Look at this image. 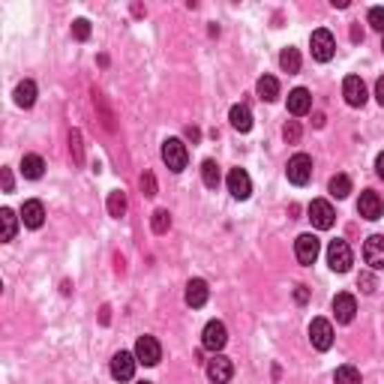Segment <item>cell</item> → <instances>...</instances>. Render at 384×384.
<instances>
[{
	"instance_id": "1",
	"label": "cell",
	"mask_w": 384,
	"mask_h": 384,
	"mask_svg": "<svg viewBox=\"0 0 384 384\" xmlns=\"http://www.w3.org/2000/svg\"><path fill=\"white\" fill-rule=\"evenodd\" d=\"M327 265L330 270H336V273H348L354 265V252L352 247H348V240H330V247H327Z\"/></svg>"
},
{
	"instance_id": "2",
	"label": "cell",
	"mask_w": 384,
	"mask_h": 384,
	"mask_svg": "<svg viewBox=\"0 0 384 384\" xmlns=\"http://www.w3.org/2000/svg\"><path fill=\"white\" fill-rule=\"evenodd\" d=\"M162 162L169 165L171 171H183L189 162V151L180 138H165L162 142Z\"/></svg>"
},
{
	"instance_id": "3",
	"label": "cell",
	"mask_w": 384,
	"mask_h": 384,
	"mask_svg": "<svg viewBox=\"0 0 384 384\" xmlns=\"http://www.w3.org/2000/svg\"><path fill=\"white\" fill-rule=\"evenodd\" d=\"M285 174H288V180H291L294 186H307V183L312 180V156L294 153L291 160H288V165H285Z\"/></svg>"
},
{
	"instance_id": "4",
	"label": "cell",
	"mask_w": 384,
	"mask_h": 384,
	"mask_svg": "<svg viewBox=\"0 0 384 384\" xmlns=\"http://www.w3.org/2000/svg\"><path fill=\"white\" fill-rule=\"evenodd\" d=\"M309 48H312V57H316L318 64H327V60L334 57V51H336L334 33L325 30V28H318L316 33H312V39H309Z\"/></svg>"
},
{
	"instance_id": "5",
	"label": "cell",
	"mask_w": 384,
	"mask_h": 384,
	"mask_svg": "<svg viewBox=\"0 0 384 384\" xmlns=\"http://www.w3.org/2000/svg\"><path fill=\"white\" fill-rule=\"evenodd\" d=\"M307 213H309V222L316 225L318 231L334 229V222H336L334 207H330V202H325V198H316V202H312V204L307 207Z\"/></svg>"
},
{
	"instance_id": "6",
	"label": "cell",
	"mask_w": 384,
	"mask_h": 384,
	"mask_svg": "<svg viewBox=\"0 0 384 384\" xmlns=\"http://www.w3.org/2000/svg\"><path fill=\"white\" fill-rule=\"evenodd\" d=\"M225 343H229V330H225L222 321H207L204 325V334H202V345L207 348V352L220 354Z\"/></svg>"
},
{
	"instance_id": "7",
	"label": "cell",
	"mask_w": 384,
	"mask_h": 384,
	"mask_svg": "<svg viewBox=\"0 0 384 384\" xmlns=\"http://www.w3.org/2000/svg\"><path fill=\"white\" fill-rule=\"evenodd\" d=\"M135 357H138V363H144V366H156L162 361V345H160V339L156 336H138V343H135Z\"/></svg>"
},
{
	"instance_id": "8",
	"label": "cell",
	"mask_w": 384,
	"mask_h": 384,
	"mask_svg": "<svg viewBox=\"0 0 384 384\" xmlns=\"http://www.w3.org/2000/svg\"><path fill=\"white\" fill-rule=\"evenodd\" d=\"M318 252H321V243H318L316 234H300V238L294 240V256H298V261H300L303 267L316 265Z\"/></svg>"
},
{
	"instance_id": "9",
	"label": "cell",
	"mask_w": 384,
	"mask_h": 384,
	"mask_svg": "<svg viewBox=\"0 0 384 384\" xmlns=\"http://www.w3.org/2000/svg\"><path fill=\"white\" fill-rule=\"evenodd\" d=\"M309 343H312V348H318V352H327V348L334 345V325H330L327 318H312Z\"/></svg>"
},
{
	"instance_id": "10",
	"label": "cell",
	"mask_w": 384,
	"mask_h": 384,
	"mask_svg": "<svg viewBox=\"0 0 384 384\" xmlns=\"http://www.w3.org/2000/svg\"><path fill=\"white\" fill-rule=\"evenodd\" d=\"M357 213L363 216V220H381L384 216V202H381V195L378 192H372V189H363L361 192V202H357Z\"/></svg>"
},
{
	"instance_id": "11",
	"label": "cell",
	"mask_w": 384,
	"mask_h": 384,
	"mask_svg": "<svg viewBox=\"0 0 384 384\" xmlns=\"http://www.w3.org/2000/svg\"><path fill=\"white\" fill-rule=\"evenodd\" d=\"M231 375H234V363L225 354H213L211 361H207V378L213 384H229Z\"/></svg>"
},
{
	"instance_id": "12",
	"label": "cell",
	"mask_w": 384,
	"mask_h": 384,
	"mask_svg": "<svg viewBox=\"0 0 384 384\" xmlns=\"http://www.w3.org/2000/svg\"><path fill=\"white\" fill-rule=\"evenodd\" d=\"M225 183H229V192L238 198V202H247V198L252 195V180H249V174L243 169H231L229 177H225Z\"/></svg>"
},
{
	"instance_id": "13",
	"label": "cell",
	"mask_w": 384,
	"mask_h": 384,
	"mask_svg": "<svg viewBox=\"0 0 384 384\" xmlns=\"http://www.w3.org/2000/svg\"><path fill=\"white\" fill-rule=\"evenodd\" d=\"M363 261L372 270H384V234H372L363 243Z\"/></svg>"
},
{
	"instance_id": "14",
	"label": "cell",
	"mask_w": 384,
	"mask_h": 384,
	"mask_svg": "<svg viewBox=\"0 0 384 384\" xmlns=\"http://www.w3.org/2000/svg\"><path fill=\"white\" fill-rule=\"evenodd\" d=\"M135 363L138 357L129 354V352H117L115 357H111V375H115L117 381H133L135 375Z\"/></svg>"
},
{
	"instance_id": "15",
	"label": "cell",
	"mask_w": 384,
	"mask_h": 384,
	"mask_svg": "<svg viewBox=\"0 0 384 384\" xmlns=\"http://www.w3.org/2000/svg\"><path fill=\"white\" fill-rule=\"evenodd\" d=\"M343 96H345V102L352 108H361L363 102H366V84H363V78L361 75H348L345 81H343Z\"/></svg>"
},
{
	"instance_id": "16",
	"label": "cell",
	"mask_w": 384,
	"mask_h": 384,
	"mask_svg": "<svg viewBox=\"0 0 384 384\" xmlns=\"http://www.w3.org/2000/svg\"><path fill=\"white\" fill-rule=\"evenodd\" d=\"M354 312H357L354 294H348V291L336 294V298H334V316H336L339 325H352V321H354Z\"/></svg>"
},
{
	"instance_id": "17",
	"label": "cell",
	"mask_w": 384,
	"mask_h": 384,
	"mask_svg": "<svg viewBox=\"0 0 384 384\" xmlns=\"http://www.w3.org/2000/svg\"><path fill=\"white\" fill-rule=\"evenodd\" d=\"M309 108H312V96L307 87H294L291 93H288V111H291L294 117H303V115H309Z\"/></svg>"
},
{
	"instance_id": "18",
	"label": "cell",
	"mask_w": 384,
	"mask_h": 384,
	"mask_svg": "<svg viewBox=\"0 0 384 384\" xmlns=\"http://www.w3.org/2000/svg\"><path fill=\"white\" fill-rule=\"evenodd\" d=\"M207 298H211V288H207L204 279H189L186 282V303L192 309H198V307H204Z\"/></svg>"
},
{
	"instance_id": "19",
	"label": "cell",
	"mask_w": 384,
	"mask_h": 384,
	"mask_svg": "<svg viewBox=\"0 0 384 384\" xmlns=\"http://www.w3.org/2000/svg\"><path fill=\"white\" fill-rule=\"evenodd\" d=\"M21 222L28 225V229H42V222H46V207H42V202H24Z\"/></svg>"
},
{
	"instance_id": "20",
	"label": "cell",
	"mask_w": 384,
	"mask_h": 384,
	"mask_svg": "<svg viewBox=\"0 0 384 384\" xmlns=\"http://www.w3.org/2000/svg\"><path fill=\"white\" fill-rule=\"evenodd\" d=\"M229 120H231V126L238 129V133H249V129H252V111L247 106H231Z\"/></svg>"
},
{
	"instance_id": "21",
	"label": "cell",
	"mask_w": 384,
	"mask_h": 384,
	"mask_svg": "<svg viewBox=\"0 0 384 384\" xmlns=\"http://www.w3.org/2000/svg\"><path fill=\"white\" fill-rule=\"evenodd\" d=\"M42 171H46V162H42V156L28 153V156L21 160V174H24L28 180H39Z\"/></svg>"
},
{
	"instance_id": "22",
	"label": "cell",
	"mask_w": 384,
	"mask_h": 384,
	"mask_svg": "<svg viewBox=\"0 0 384 384\" xmlns=\"http://www.w3.org/2000/svg\"><path fill=\"white\" fill-rule=\"evenodd\" d=\"M15 102H19L21 108H30L33 102H37V84H33L30 78H24V81L15 87Z\"/></svg>"
},
{
	"instance_id": "23",
	"label": "cell",
	"mask_w": 384,
	"mask_h": 384,
	"mask_svg": "<svg viewBox=\"0 0 384 384\" xmlns=\"http://www.w3.org/2000/svg\"><path fill=\"white\" fill-rule=\"evenodd\" d=\"M279 66H282L288 75L300 73V51L298 48H282V55H279Z\"/></svg>"
},
{
	"instance_id": "24",
	"label": "cell",
	"mask_w": 384,
	"mask_h": 384,
	"mask_svg": "<svg viewBox=\"0 0 384 384\" xmlns=\"http://www.w3.org/2000/svg\"><path fill=\"white\" fill-rule=\"evenodd\" d=\"M0 225H3V240L6 243L15 240V231H19V216H15L10 207H3V211H0Z\"/></svg>"
},
{
	"instance_id": "25",
	"label": "cell",
	"mask_w": 384,
	"mask_h": 384,
	"mask_svg": "<svg viewBox=\"0 0 384 384\" xmlns=\"http://www.w3.org/2000/svg\"><path fill=\"white\" fill-rule=\"evenodd\" d=\"M258 96L265 102H273L276 96H279V81H276L273 75H261L258 78Z\"/></svg>"
},
{
	"instance_id": "26",
	"label": "cell",
	"mask_w": 384,
	"mask_h": 384,
	"mask_svg": "<svg viewBox=\"0 0 384 384\" xmlns=\"http://www.w3.org/2000/svg\"><path fill=\"white\" fill-rule=\"evenodd\" d=\"M202 180H204L207 189H216V186H220L222 174H220V165H216L213 160H204V165H202Z\"/></svg>"
},
{
	"instance_id": "27",
	"label": "cell",
	"mask_w": 384,
	"mask_h": 384,
	"mask_svg": "<svg viewBox=\"0 0 384 384\" xmlns=\"http://www.w3.org/2000/svg\"><path fill=\"white\" fill-rule=\"evenodd\" d=\"M334 384H361V372H357L352 363H345L334 372Z\"/></svg>"
},
{
	"instance_id": "28",
	"label": "cell",
	"mask_w": 384,
	"mask_h": 384,
	"mask_svg": "<svg viewBox=\"0 0 384 384\" xmlns=\"http://www.w3.org/2000/svg\"><path fill=\"white\" fill-rule=\"evenodd\" d=\"M108 213L115 216V220H120V216L126 213V195H124L120 189H115V192L108 195Z\"/></svg>"
},
{
	"instance_id": "29",
	"label": "cell",
	"mask_w": 384,
	"mask_h": 384,
	"mask_svg": "<svg viewBox=\"0 0 384 384\" xmlns=\"http://www.w3.org/2000/svg\"><path fill=\"white\" fill-rule=\"evenodd\" d=\"M348 192H352V180H348L345 174H336V177H330V195L345 198Z\"/></svg>"
},
{
	"instance_id": "30",
	"label": "cell",
	"mask_w": 384,
	"mask_h": 384,
	"mask_svg": "<svg viewBox=\"0 0 384 384\" xmlns=\"http://www.w3.org/2000/svg\"><path fill=\"white\" fill-rule=\"evenodd\" d=\"M151 222H153V231H156V234H165V231L171 229V216H169V211H156Z\"/></svg>"
},
{
	"instance_id": "31",
	"label": "cell",
	"mask_w": 384,
	"mask_h": 384,
	"mask_svg": "<svg viewBox=\"0 0 384 384\" xmlns=\"http://www.w3.org/2000/svg\"><path fill=\"white\" fill-rule=\"evenodd\" d=\"M73 37H75L78 42L90 39V21H84V19H78V21H73Z\"/></svg>"
},
{
	"instance_id": "32",
	"label": "cell",
	"mask_w": 384,
	"mask_h": 384,
	"mask_svg": "<svg viewBox=\"0 0 384 384\" xmlns=\"http://www.w3.org/2000/svg\"><path fill=\"white\" fill-rule=\"evenodd\" d=\"M369 24L375 30H384V6H372V10H369Z\"/></svg>"
},
{
	"instance_id": "33",
	"label": "cell",
	"mask_w": 384,
	"mask_h": 384,
	"mask_svg": "<svg viewBox=\"0 0 384 384\" xmlns=\"http://www.w3.org/2000/svg\"><path fill=\"white\" fill-rule=\"evenodd\" d=\"M142 189H144V195H156V177L151 171H144V177H142Z\"/></svg>"
},
{
	"instance_id": "34",
	"label": "cell",
	"mask_w": 384,
	"mask_h": 384,
	"mask_svg": "<svg viewBox=\"0 0 384 384\" xmlns=\"http://www.w3.org/2000/svg\"><path fill=\"white\" fill-rule=\"evenodd\" d=\"M285 138H288V142H298V138H300V126H298V120H291V124L285 126Z\"/></svg>"
},
{
	"instance_id": "35",
	"label": "cell",
	"mask_w": 384,
	"mask_h": 384,
	"mask_svg": "<svg viewBox=\"0 0 384 384\" xmlns=\"http://www.w3.org/2000/svg\"><path fill=\"white\" fill-rule=\"evenodd\" d=\"M294 300H298L300 307H303V303L309 300V288H307V285H298V288H294Z\"/></svg>"
},
{
	"instance_id": "36",
	"label": "cell",
	"mask_w": 384,
	"mask_h": 384,
	"mask_svg": "<svg viewBox=\"0 0 384 384\" xmlns=\"http://www.w3.org/2000/svg\"><path fill=\"white\" fill-rule=\"evenodd\" d=\"M361 285H363V291H366V294H372V291H375V279H372V276H366V273L361 276Z\"/></svg>"
},
{
	"instance_id": "37",
	"label": "cell",
	"mask_w": 384,
	"mask_h": 384,
	"mask_svg": "<svg viewBox=\"0 0 384 384\" xmlns=\"http://www.w3.org/2000/svg\"><path fill=\"white\" fill-rule=\"evenodd\" d=\"M0 174H3V192H12V171H10V169H3Z\"/></svg>"
},
{
	"instance_id": "38",
	"label": "cell",
	"mask_w": 384,
	"mask_h": 384,
	"mask_svg": "<svg viewBox=\"0 0 384 384\" xmlns=\"http://www.w3.org/2000/svg\"><path fill=\"white\" fill-rule=\"evenodd\" d=\"M375 99H378L381 106H384V75L378 78V81H375Z\"/></svg>"
},
{
	"instance_id": "39",
	"label": "cell",
	"mask_w": 384,
	"mask_h": 384,
	"mask_svg": "<svg viewBox=\"0 0 384 384\" xmlns=\"http://www.w3.org/2000/svg\"><path fill=\"white\" fill-rule=\"evenodd\" d=\"M375 174L384 180V153H378V160H375Z\"/></svg>"
},
{
	"instance_id": "40",
	"label": "cell",
	"mask_w": 384,
	"mask_h": 384,
	"mask_svg": "<svg viewBox=\"0 0 384 384\" xmlns=\"http://www.w3.org/2000/svg\"><path fill=\"white\" fill-rule=\"evenodd\" d=\"M138 384H151V381H138Z\"/></svg>"
},
{
	"instance_id": "41",
	"label": "cell",
	"mask_w": 384,
	"mask_h": 384,
	"mask_svg": "<svg viewBox=\"0 0 384 384\" xmlns=\"http://www.w3.org/2000/svg\"><path fill=\"white\" fill-rule=\"evenodd\" d=\"M381 48H384V46H381Z\"/></svg>"
}]
</instances>
